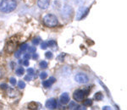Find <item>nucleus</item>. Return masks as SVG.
Wrapping results in <instances>:
<instances>
[{
	"instance_id": "obj_1",
	"label": "nucleus",
	"mask_w": 127,
	"mask_h": 110,
	"mask_svg": "<svg viewBox=\"0 0 127 110\" xmlns=\"http://www.w3.org/2000/svg\"><path fill=\"white\" fill-rule=\"evenodd\" d=\"M17 7L15 0H3L0 3V11L3 13H10Z\"/></svg>"
},
{
	"instance_id": "obj_2",
	"label": "nucleus",
	"mask_w": 127,
	"mask_h": 110,
	"mask_svg": "<svg viewBox=\"0 0 127 110\" xmlns=\"http://www.w3.org/2000/svg\"><path fill=\"white\" fill-rule=\"evenodd\" d=\"M44 24L48 27H54L58 25V19L54 15L47 14L43 17Z\"/></svg>"
},
{
	"instance_id": "obj_3",
	"label": "nucleus",
	"mask_w": 127,
	"mask_h": 110,
	"mask_svg": "<svg viewBox=\"0 0 127 110\" xmlns=\"http://www.w3.org/2000/svg\"><path fill=\"white\" fill-rule=\"evenodd\" d=\"M17 47H18V40L15 37H11L7 42L6 45H5V51L8 53H13L15 51Z\"/></svg>"
},
{
	"instance_id": "obj_4",
	"label": "nucleus",
	"mask_w": 127,
	"mask_h": 110,
	"mask_svg": "<svg viewBox=\"0 0 127 110\" xmlns=\"http://www.w3.org/2000/svg\"><path fill=\"white\" fill-rule=\"evenodd\" d=\"M89 94V90H87V89H79V90H76L75 92H74V99L77 102H82L83 99L87 97V95Z\"/></svg>"
},
{
	"instance_id": "obj_5",
	"label": "nucleus",
	"mask_w": 127,
	"mask_h": 110,
	"mask_svg": "<svg viewBox=\"0 0 127 110\" xmlns=\"http://www.w3.org/2000/svg\"><path fill=\"white\" fill-rule=\"evenodd\" d=\"M88 11H89V9H88V8H85V7L80 8L79 10L77 11V13H76V20H80L81 19H83V18L87 15Z\"/></svg>"
},
{
	"instance_id": "obj_6",
	"label": "nucleus",
	"mask_w": 127,
	"mask_h": 110,
	"mask_svg": "<svg viewBox=\"0 0 127 110\" xmlns=\"http://www.w3.org/2000/svg\"><path fill=\"white\" fill-rule=\"evenodd\" d=\"M75 80H76V81L79 84H86L89 81L87 75H86L85 74H81V73L76 75V77H75Z\"/></svg>"
},
{
	"instance_id": "obj_7",
	"label": "nucleus",
	"mask_w": 127,
	"mask_h": 110,
	"mask_svg": "<svg viewBox=\"0 0 127 110\" xmlns=\"http://www.w3.org/2000/svg\"><path fill=\"white\" fill-rule=\"evenodd\" d=\"M46 108H48V109H54V108H57V101L56 99L54 98H50L48 99L47 102H46Z\"/></svg>"
},
{
	"instance_id": "obj_8",
	"label": "nucleus",
	"mask_w": 127,
	"mask_h": 110,
	"mask_svg": "<svg viewBox=\"0 0 127 110\" xmlns=\"http://www.w3.org/2000/svg\"><path fill=\"white\" fill-rule=\"evenodd\" d=\"M50 4V0H38L37 5L41 9H47Z\"/></svg>"
},
{
	"instance_id": "obj_9",
	"label": "nucleus",
	"mask_w": 127,
	"mask_h": 110,
	"mask_svg": "<svg viewBox=\"0 0 127 110\" xmlns=\"http://www.w3.org/2000/svg\"><path fill=\"white\" fill-rule=\"evenodd\" d=\"M60 102L62 104H67L69 102V96L68 93L65 92L60 96Z\"/></svg>"
},
{
	"instance_id": "obj_10",
	"label": "nucleus",
	"mask_w": 127,
	"mask_h": 110,
	"mask_svg": "<svg viewBox=\"0 0 127 110\" xmlns=\"http://www.w3.org/2000/svg\"><path fill=\"white\" fill-rule=\"evenodd\" d=\"M18 95V92L14 89V88H9V91H8V96L10 97H15Z\"/></svg>"
},
{
	"instance_id": "obj_11",
	"label": "nucleus",
	"mask_w": 127,
	"mask_h": 110,
	"mask_svg": "<svg viewBox=\"0 0 127 110\" xmlns=\"http://www.w3.org/2000/svg\"><path fill=\"white\" fill-rule=\"evenodd\" d=\"M47 47H50V48H54V49H56L54 47H56L57 48V43H56L55 41H54V40H50V41H48V42H47Z\"/></svg>"
},
{
	"instance_id": "obj_12",
	"label": "nucleus",
	"mask_w": 127,
	"mask_h": 110,
	"mask_svg": "<svg viewBox=\"0 0 127 110\" xmlns=\"http://www.w3.org/2000/svg\"><path fill=\"white\" fill-rule=\"evenodd\" d=\"M42 85H43V86H44L45 88H49L52 86V83L47 80V81H44L42 82Z\"/></svg>"
},
{
	"instance_id": "obj_13",
	"label": "nucleus",
	"mask_w": 127,
	"mask_h": 110,
	"mask_svg": "<svg viewBox=\"0 0 127 110\" xmlns=\"http://www.w3.org/2000/svg\"><path fill=\"white\" fill-rule=\"evenodd\" d=\"M77 107H78V106L76 105V103L74 101H72V102H70V103H69V108H70V109H77Z\"/></svg>"
},
{
	"instance_id": "obj_14",
	"label": "nucleus",
	"mask_w": 127,
	"mask_h": 110,
	"mask_svg": "<svg viewBox=\"0 0 127 110\" xmlns=\"http://www.w3.org/2000/svg\"><path fill=\"white\" fill-rule=\"evenodd\" d=\"M25 72V70L24 68H22V67H20V68H18L17 70H16V74H17V75H23Z\"/></svg>"
},
{
	"instance_id": "obj_15",
	"label": "nucleus",
	"mask_w": 127,
	"mask_h": 110,
	"mask_svg": "<svg viewBox=\"0 0 127 110\" xmlns=\"http://www.w3.org/2000/svg\"><path fill=\"white\" fill-rule=\"evenodd\" d=\"M83 104H84L85 106H91V104H92V100H91V99H86V100H84V102H83Z\"/></svg>"
},
{
	"instance_id": "obj_16",
	"label": "nucleus",
	"mask_w": 127,
	"mask_h": 110,
	"mask_svg": "<svg viewBox=\"0 0 127 110\" xmlns=\"http://www.w3.org/2000/svg\"><path fill=\"white\" fill-rule=\"evenodd\" d=\"M39 67L42 69H46L47 67V63L46 61H41L39 64Z\"/></svg>"
},
{
	"instance_id": "obj_17",
	"label": "nucleus",
	"mask_w": 127,
	"mask_h": 110,
	"mask_svg": "<svg viewBox=\"0 0 127 110\" xmlns=\"http://www.w3.org/2000/svg\"><path fill=\"white\" fill-rule=\"evenodd\" d=\"M95 99H97L98 101H100V100H102V99H103V94H102L101 92L96 93V95H95Z\"/></svg>"
},
{
	"instance_id": "obj_18",
	"label": "nucleus",
	"mask_w": 127,
	"mask_h": 110,
	"mask_svg": "<svg viewBox=\"0 0 127 110\" xmlns=\"http://www.w3.org/2000/svg\"><path fill=\"white\" fill-rule=\"evenodd\" d=\"M18 87L20 88V89H24V88L25 87V83L24 81H20L18 83Z\"/></svg>"
},
{
	"instance_id": "obj_19",
	"label": "nucleus",
	"mask_w": 127,
	"mask_h": 110,
	"mask_svg": "<svg viewBox=\"0 0 127 110\" xmlns=\"http://www.w3.org/2000/svg\"><path fill=\"white\" fill-rule=\"evenodd\" d=\"M27 49L29 51V53H36V47H29Z\"/></svg>"
},
{
	"instance_id": "obj_20",
	"label": "nucleus",
	"mask_w": 127,
	"mask_h": 110,
	"mask_svg": "<svg viewBox=\"0 0 127 110\" xmlns=\"http://www.w3.org/2000/svg\"><path fill=\"white\" fill-rule=\"evenodd\" d=\"M36 103H31L29 104V105H28V108H31V109H36Z\"/></svg>"
},
{
	"instance_id": "obj_21",
	"label": "nucleus",
	"mask_w": 127,
	"mask_h": 110,
	"mask_svg": "<svg viewBox=\"0 0 127 110\" xmlns=\"http://www.w3.org/2000/svg\"><path fill=\"white\" fill-rule=\"evenodd\" d=\"M45 57L47 58V59H53V53H52V52H47V53H45Z\"/></svg>"
},
{
	"instance_id": "obj_22",
	"label": "nucleus",
	"mask_w": 127,
	"mask_h": 110,
	"mask_svg": "<svg viewBox=\"0 0 127 110\" xmlns=\"http://www.w3.org/2000/svg\"><path fill=\"white\" fill-rule=\"evenodd\" d=\"M27 48H28V45L26 43H23L20 46V51H25Z\"/></svg>"
},
{
	"instance_id": "obj_23",
	"label": "nucleus",
	"mask_w": 127,
	"mask_h": 110,
	"mask_svg": "<svg viewBox=\"0 0 127 110\" xmlns=\"http://www.w3.org/2000/svg\"><path fill=\"white\" fill-rule=\"evenodd\" d=\"M41 48L45 50V49L47 48V43L46 42H42V44H41Z\"/></svg>"
},
{
	"instance_id": "obj_24",
	"label": "nucleus",
	"mask_w": 127,
	"mask_h": 110,
	"mask_svg": "<svg viewBox=\"0 0 127 110\" xmlns=\"http://www.w3.org/2000/svg\"><path fill=\"white\" fill-rule=\"evenodd\" d=\"M47 74L46 72H42L40 74V78L42 80H44V79H46L47 78Z\"/></svg>"
},
{
	"instance_id": "obj_25",
	"label": "nucleus",
	"mask_w": 127,
	"mask_h": 110,
	"mask_svg": "<svg viewBox=\"0 0 127 110\" xmlns=\"http://www.w3.org/2000/svg\"><path fill=\"white\" fill-rule=\"evenodd\" d=\"M9 82L13 85V86H15V84H16V79L15 78H14V77H11L10 79H9Z\"/></svg>"
},
{
	"instance_id": "obj_26",
	"label": "nucleus",
	"mask_w": 127,
	"mask_h": 110,
	"mask_svg": "<svg viewBox=\"0 0 127 110\" xmlns=\"http://www.w3.org/2000/svg\"><path fill=\"white\" fill-rule=\"evenodd\" d=\"M9 87L7 84H0V89H3V90H5Z\"/></svg>"
},
{
	"instance_id": "obj_27",
	"label": "nucleus",
	"mask_w": 127,
	"mask_h": 110,
	"mask_svg": "<svg viewBox=\"0 0 127 110\" xmlns=\"http://www.w3.org/2000/svg\"><path fill=\"white\" fill-rule=\"evenodd\" d=\"M27 73H28V75H32L34 74V70L31 68H29L28 70H27Z\"/></svg>"
},
{
	"instance_id": "obj_28",
	"label": "nucleus",
	"mask_w": 127,
	"mask_h": 110,
	"mask_svg": "<svg viewBox=\"0 0 127 110\" xmlns=\"http://www.w3.org/2000/svg\"><path fill=\"white\" fill-rule=\"evenodd\" d=\"M21 51L20 50H19V51H17V52H15V58H17V59H19V58L20 57V55H21Z\"/></svg>"
},
{
	"instance_id": "obj_29",
	"label": "nucleus",
	"mask_w": 127,
	"mask_h": 110,
	"mask_svg": "<svg viewBox=\"0 0 127 110\" xmlns=\"http://www.w3.org/2000/svg\"><path fill=\"white\" fill-rule=\"evenodd\" d=\"M32 43H33L34 45H37V44L39 43V38H34V39L32 40Z\"/></svg>"
},
{
	"instance_id": "obj_30",
	"label": "nucleus",
	"mask_w": 127,
	"mask_h": 110,
	"mask_svg": "<svg viewBox=\"0 0 127 110\" xmlns=\"http://www.w3.org/2000/svg\"><path fill=\"white\" fill-rule=\"evenodd\" d=\"M23 58H24V59L29 60L30 59H31V55H30V53H26V54H25L24 56H23Z\"/></svg>"
},
{
	"instance_id": "obj_31",
	"label": "nucleus",
	"mask_w": 127,
	"mask_h": 110,
	"mask_svg": "<svg viewBox=\"0 0 127 110\" xmlns=\"http://www.w3.org/2000/svg\"><path fill=\"white\" fill-rule=\"evenodd\" d=\"M48 81H50V82H51L52 84H53V83H54V82H55L56 79H55V78H54V77H49Z\"/></svg>"
},
{
	"instance_id": "obj_32",
	"label": "nucleus",
	"mask_w": 127,
	"mask_h": 110,
	"mask_svg": "<svg viewBox=\"0 0 127 110\" xmlns=\"http://www.w3.org/2000/svg\"><path fill=\"white\" fill-rule=\"evenodd\" d=\"M31 79H32V78H31V76L30 75H26V76L25 77V81H31Z\"/></svg>"
},
{
	"instance_id": "obj_33",
	"label": "nucleus",
	"mask_w": 127,
	"mask_h": 110,
	"mask_svg": "<svg viewBox=\"0 0 127 110\" xmlns=\"http://www.w3.org/2000/svg\"><path fill=\"white\" fill-rule=\"evenodd\" d=\"M23 64H24L25 66H28V65H29V60L25 59V61L23 62Z\"/></svg>"
},
{
	"instance_id": "obj_34",
	"label": "nucleus",
	"mask_w": 127,
	"mask_h": 110,
	"mask_svg": "<svg viewBox=\"0 0 127 110\" xmlns=\"http://www.w3.org/2000/svg\"><path fill=\"white\" fill-rule=\"evenodd\" d=\"M38 57H39V56H38V54H36V53H34V55L32 56V58H33L34 59H38Z\"/></svg>"
},
{
	"instance_id": "obj_35",
	"label": "nucleus",
	"mask_w": 127,
	"mask_h": 110,
	"mask_svg": "<svg viewBox=\"0 0 127 110\" xmlns=\"http://www.w3.org/2000/svg\"><path fill=\"white\" fill-rule=\"evenodd\" d=\"M103 109H110V107H109V106H105V107H103Z\"/></svg>"
}]
</instances>
